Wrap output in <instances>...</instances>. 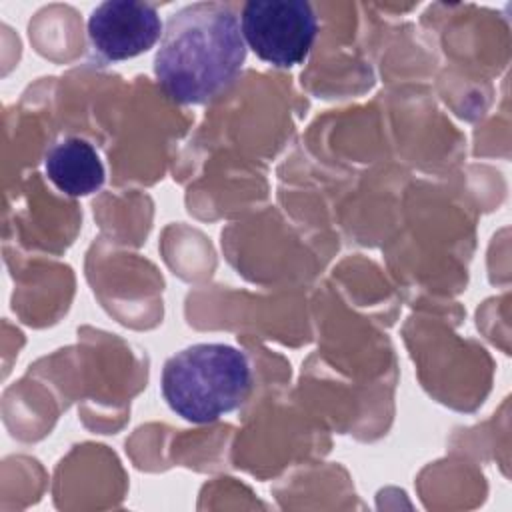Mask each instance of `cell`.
Returning <instances> with one entry per match:
<instances>
[{
  "label": "cell",
  "instance_id": "obj_5",
  "mask_svg": "<svg viewBox=\"0 0 512 512\" xmlns=\"http://www.w3.org/2000/svg\"><path fill=\"white\" fill-rule=\"evenodd\" d=\"M48 180L68 196H88L102 188L106 172L96 148L78 136L56 142L44 158Z\"/></svg>",
  "mask_w": 512,
  "mask_h": 512
},
{
  "label": "cell",
  "instance_id": "obj_2",
  "mask_svg": "<svg viewBox=\"0 0 512 512\" xmlns=\"http://www.w3.org/2000/svg\"><path fill=\"white\" fill-rule=\"evenodd\" d=\"M250 388V362L230 344H192L170 356L162 370L166 404L192 424H208L234 412Z\"/></svg>",
  "mask_w": 512,
  "mask_h": 512
},
{
  "label": "cell",
  "instance_id": "obj_3",
  "mask_svg": "<svg viewBox=\"0 0 512 512\" xmlns=\"http://www.w3.org/2000/svg\"><path fill=\"white\" fill-rule=\"evenodd\" d=\"M240 18L244 42L278 68L302 64L318 34V18L304 0H250Z\"/></svg>",
  "mask_w": 512,
  "mask_h": 512
},
{
  "label": "cell",
  "instance_id": "obj_4",
  "mask_svg": "<svg viewBox=\"0 0 512 512\" xmlns=\"http://www.w3.org/2000/svg\"><path fill=\"white\" fill-rule=\"evenodd\" d=\"M164 32L154 6L138 0H106L88 18V38L106 62H120L150 50Z\"/></svg>",
  "mask_w": 512,
  "mask_h": 512
},
{
  "label": "cell",
  "instance_id": "obj_1",
  "mask_svg": "<svg viewBox=\"0 0 512 512\" xmlns=\"http://www.w3.org/2000/svg\"><path fill=\"white\" fill-rule=\"evenodd\" d=\"M244 60L236 12L222 2H194L168 16L154 76L172 100L204 104L234 82Z\"/></svg>",
  "mask_w": 512,
  "mask_h": 512
}]
</instances>
